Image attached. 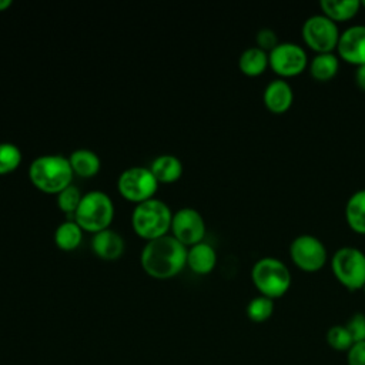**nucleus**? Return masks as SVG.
Segmentation results:
<instances>
[{"label":"nucleus","mask_w":365,"mask_h":365,"mask_svg":"<svg viewBox=\"0 0 365 365\" xmlns=\"http://www.w3.org/2000/svg\"><path fill=\"white\" fill-rule=\"evenodd\" d=\"M117 188L125 200L138 204L153 198L158 188V181L150 168L135 165L125 168L120 174Z\"/></svg>","instance_id":"obj_10"},{"label":"nucleus","mask_w":365,"mask_h":365,"mask_svg":"<svg viewBox=\"0 0 365 365\" xmlns=\"http://www.w3.org/2000/svg\"><path fill=\"white\" fill-rule=\"evenodd\" d=\"M21 163V151L13 143H0V175L14 171Z\"/></svg>","instance_id":"obj_25"},{"label":"nucleus","mask_w":365,"mask_h":365,"mask_svg":"<svg viewBox=\"0 0 365 365\" xmlns=\"http://www.w3.org/2000/svg\"><path fill=\"white\" fill-rule=\"evenodd\" d=\"M345 221L354 232L365 235V188L356 190L346 200Z\"/></svg>","instance_id":"obj_18"},{"label":"nucleus","mask_w":365,"mask_h":365,"mask_svg":"<svg viewBox=\"0 0 365 365\" xmlns=\"http://www.w3.org/2000/svg\"><path fill=\"white\" fill-rule=\"evenodd\" d=\"M262 101L267 110L274 114L287 113L294 103L292 86L285 78L271 80L262 91Z\"/></svg>","instance_id":"obj_13"},{"label":"nucleus","mask_w":365,"mask_h":365,"mask_svg":"<svg viewBox=\"0 0 365 365\" xmlns=\"http://www.w3.org/2000/svg\"><path fill=\"white\" fill-rule=\"evenodd\" d=\"M309 74L314 80L325 83L332 80L339 70V57L334 53H317L308 63Z\"/></svg>","instance_id":"obj_16"},{"label":"nucleus","mask_w":365,"mask_h":365,"mask_svg":"<svg viewBox=\"0 0 365 365\" xmlns=\"http://www.w3.org/2000/svg\"><path fill=\"white\" fill-rule=\"evenodd\" d=\"M331 268L341 285L351 291L362 289L365 285V252L352 245H344L334 251Z\"/></svg>","instance_id":"obj_6"},{"label":"nucleus","mask_w":365,"mask_h":365,"mask_svg":"<svg viewBox=\"0 0 365 365\" xmlns=\"http://www.w3.org/2000/svg\"><path fill=\"white\" fill-rule=\"evenodd\" d=\"M238 67L248 77L261 76L269 67L268 53L257 46L247 47L238 57Z\"/></svg>","instance_id":"obj_17"},{"label":"nucleus","mask_w":365,"mask_h":365,"mask_svg":"<svg viewBox=\"0 0 365 365\" xmlns=\"http://www.w3.org/2000/svg\"><path fill=\"white\" fill-rule=\"evenodd\" d=\"M73 170L68 158L60 154H46L36 157L29 168L30 181L48 194H58L71 184Z\"/></svg>","instance_id":"obj_2"},{"label":"nucleus","mask_w":365,"mask_h":365,"mask_svg":"<svg viewBox=\"0 0 365 365\" xmlns=\"http://www.w3.org/2000/svg\"><path fill=\"white\" fill-rule=\"evenodd\" d=\"M217 264V252L214 247L205 241L194 244L187 251V265L195 274H210Z\"/></svg>","instance_id":"obj_15"},{"label":"nucleus","mask_w":365,"mask_h":365,"mask_svg":"<svg viewBox=\"0 0 365 365\" xmlns=\"http://www.w3.org/2000/svg\"><path fill=\"white\" fill-rule=\"evenodd\" d=\"M269 67L279 78L295 77L308 68V54L304 46L294 41H279L268 53Z\"/></svg>","instance_id":"obj_9"},{"label":"nucleus","mask_w":365,"mask_h":365,"mask_svg":"<svg viewBox=\"0 0 365 365\" xmlns=\"http://www.w3.org/2000/svg\"><path fill=\"white\" fill-rule=\"evenodd\" d=\"M188 248L173 235H163L145 242L141 251V267L153 278L175 277L187 265Z\"/></svg>","instance_id":"obj_1"},{"label":"nucleus","mask_w":365,"mask_h":365,"mask_svg":"<svg viewBox=\"0 0 365 365\" xmlns=\"http://www.w3.org/2000/svg\"><path fill=\"white\" fill-rule=\"evenodd\" d=\"M255 43H257V47L269 53L279 44V40H278V34L275 30H272L269 27H262L255 34Z\"/></svg>","instance_id":"obj_28"},{"label":"nucleus","mask_w":365,"mask_h":365,"mask_svg":"<svg viewBox=\"0 0 365 365\" xmlns=\"http://www.w3.org/2000/svg\"><path fill=\"white\" fill-rule=\"evenodd\" d=\"M11 0H0V11L3 10H7L10 6H11Z\"/></svg>","instance_id":"obj_31"},{"label":"nucleus","mask_w":365,"mask_h":365,"mask_svg":"<svg viewBox=\"0 0 365 365\" xmlns=\"http://www.w3.org/2000/svg\"><path fill=\"white\" fill-rule=\"evenodd\" d=\"M289 258L295 267L305 272L322 269L328 261V251L321 238L312 234H301L289 244Z\"/></svg>","instance_id":"obj_8"},{"label":"nucleus","mask_w":365,"mask_h":365,"mask_svg":"<svg viewBox=\"0 0 365 365\" xmlns=\"http://www.w3.org/2000/svg\"><path fill=\"white\" fill-rule=\"evenodd\" d=\"M171 232L181 244L191 247L204 241L205 221L201 212L192 207H182L173 214Z\"/></svg>","instance_id":"obj_11"},{"label":"nucleus","mask_w":365,"mask_h":365,"mask_svg":"<svg viewBox=\"0 0 365 365\" xmlns=\"http://www.w3.org/2000/svg\"><path fill=\"white\" fill-rule=\"evenodd\" d=\"M81 197L80 190L73 184L57 194V205L64 214H67L68 220H74V212L81 201Z\"/></svg>","instance_id":"obj_24"},{"label":"nucleus","mask_w":365,"mask_h":365,"mask_svg":"<svg viewBox=\"0 0 365 365\" xmlns=\"http://www.w3.org/2000/svg\"><path fill=\"white\" fill-rule=\"evenodd\" d=\"M345 328L351 334L354 344L365 341V314L355 312L351 315L345 324Z\"/></svg>","instance_id":"obj_27"},{"label":"nucleus","mask_w":365,"mask_h":365,"mask_svg":"<svg viewBox=\"0 0 365 365\" xmlns=\"http://www.w3.org/2000/svg\"><path fill=\"white\" fill-rule=\"evenodd\" d=\"M251 279L259 295L277 299L284 297L291 287V272L287 264L275 257H262L251 268Z\"/></svg>","instance_id":"obj_3"},{"label":"nucleus","mask_w":365,"mask_h":365,"mask_svg":"<svg viewBox=\"0 0 365 365\" xmlns=\"http://www.w3.org/2000/svg\"><path fill=\"white\" fill-rule=\"evenodd\" d=\"M150 170L158 182H174L182 174V163L173 154H161L155 157Z\"/></svg>","instance_id":"obj_19"},{"label":"nucleus","mask_w":365,"mask_h":365,"mask_svg":"<svg viewBox=\"0 0 365 365\" xmlns=\"http://www.w3.org/2000/svg\"><path fill=\"white\" fill-rule=\"evenodd\" d=\"M319 9L322 14L335 23L348 21L358 14L361 9V0H321Z\"/></svg>","instance_id":"obj_20"},{"label":"nucleus","mask_w":365,"mask_h":365,"mask_svg":"<svg viewBox=\"0 0 365 365\" xmlns=\"http://www.w3.org/2000/svg\"><path fill=\"white\" fill-rule=\"evenodd\" d=\"M354 81L356 84V87L365 93V64L355 67L354 71Z\"/></svg>","instance_id":"obj_30"},{"label":"nucleus","mask_w":365,"mask_h":365,"mask_svg":"<svg viewBox=\"0 0 365 365\" xmlns=\"http://www.w3.org/2000/svg\"><path fill=\"white\" fill-rule=\"evenodd\" d=\"M173 212L170 207L158 200L150 198L138 202L131 214V225L137 235L150 241L163 235L171 228Z\"/></svg>","instance_id":"obj_4"},{"label":"nucleus","mask_w":365,"mask_h":365,"mask_svg":"<svg viewBox=\"0 0 365 365\" xmlns=\"http://www.w3.org/2000/svg\"><path fill=\"white\" fill-rule=\"evenodd\" d=\"M83 240V228L74 220H66L54 231V242L63 251L76 250Z\"/></svg>","instance_id":"obj_22"},{"label":"nucleus","mask_w":365,"mask_h":365,"mask_svg":"<svg viewBox=\"0 0 365 365\" xmlns=\"http://www.w3.org/2000/svg\"><path fill=\"white\" fill-rule=\"evenodd\" d=\"M274 299L264 295H258L247 304L245 312L252 322H264L271 318V315L274 314Z\"/></svg>","instance_id":"obj_23"},{"label":"nucleus","mask_w":365,"mask_h":365,"mask_svg":"<svg viewBox=\"0 0 365 365\" xmlns=\"http://www.w3.org/2000/svg\"><path fill=\"white\" fill-rule=\"evenodd\" d=\"M305 46L317 53H334L336 50L341 30L338 23L322 13L307 17L301 27Z\"/></svg>","instance_id":"obj_7"},{"label":"nucleus","mask_w":365,"mask_h":365,"mask_svg":"<svg viewBox=\"0 0 365 365\" xmlns=\"http://www.w3.org/2000/svg\"><path fill=\"white\" fill-rule=\"evenodd\" d=\"M362 291H364V292H365V285H364V288H362Z\"/></svg>","instance_id":"obj_33"},{"label":"nucleus","mask_w":365,"mask_h":365,"mask_svg":"<svg viewBox=\"0 0 365 365\" xmlns=\"http://www.w3.org/2000/svg\"><path fill=\"white\" fill-rule=\"evenodd\" d=\"M346 354L348 365H365V341L354 344Z\"/></svg>","instance_id":"obj_29"},{"label":"nucleus","mask_w":365,"mask_h":365,"mask_svg":"<svg viewBox=\"0 0 365 365\" xmlns=\"http://www.w3.org/2000/svg\"><path fill=\"white\" fill-rule=\"evenodd\" d=\"M327 342L335 351H349L354 345L352 336L345 325H334L327 331Z\"/></svg>","instance_id":"obj_26"},{"label":"nucleus","mask_w":365,"mask_h":365,"mask_svg":"<svg viewBox=\"0 0 365 365\" xmlns=\"http://www.w3.org/2000/svg\"><path fill=\"white\" fill-rule=\"evenodd\" d=\"M114 217L113 200L100 190L88 191L81 197V201L74 212V221L83 231L98 232L110 227Z\"/></svg>","instance_id":"obj_5"},{"label":"nucleus","mask_w":365,"mask_h":365,"mask_svg":"<svg viewBox=\"0 0 365 365\" xmlns=\"http://www.w3.org/2000/svg\"><path fill=\"white\" fill-rule=\"evenodd\" d=\"M74 174L88 178L96 175L101 168L100 157L88 148H77L68 157Z\"/></svg>","instance_id":"obj_21"},{"label":"nucleus","mask_w":365,"mask_h":365,"mask_svg":"<svg viewBox=\"0 0 365 365\" xmlns=\"http://www.w3.org/2000/svg\"><path fill=\"white\" fill-rule=\"evenodd\" d=\"M336 54L355 67L365 64V26L352 24L341 31Z\"/></svg>","instance_id":"obj_12"},{"label":"nucleus","mask_w":365,"mask_h":365,"mask_svg":"<svg viewBox=\"0 0 365 365\" xmlns=\"http://www.w3.org/2000/svg\"><path fill=\"white\" fill-rule=\"evenodd\" d=\"M124 247L125 244L123 237L110 228L96 232L91 240L93 252L100 258L108 259V261L118 258L123 254Z\"/></svg>","instance_id":"obj_14"},{"label":"nucleus","mask_w":365,"mask_h":365,"mask_svg":"<svg viewBox=\"0 0 365 365\" xmlns=\"http://www.w3.org/2000/svg\"><path fill=\"white\" fill-rule=\"evenodd\" d=\"M361 7H365V0H361Z\"/></svg>","instance_id":"obj_32"}]
</instances>
